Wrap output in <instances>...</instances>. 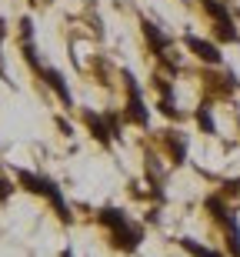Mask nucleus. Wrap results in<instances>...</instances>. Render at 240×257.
Instances as JSON below:
<instances>
[{
	"instance_id": "1",
	"label": "nucleus",
	"mask_w": 240,
	"mask_h": 257,
	"mask_svg": "<svg viewBox=\"0 0 240 257\" xmlns=\"http://www.w3.org/2000/svg\"><path fill=\"white\" fill-rule=\"evenodd\" d=\"M14 181H17L20 191H27V194H34V197L47 200L50 210H54L64 224H74L70 204H67V197H64V191L57 187L54 177H47V174H40V171H17V174H14Z\"/></svg>"
},
{
	"instance_id": "2",
	"label": "nucleus",
	"mask_w": 240,
	"mask_h": 257,
	"mask_svg": "<svg viewBox=\"0 0 240 257\" xmlns=\"http://www.w3.org/2000/svg\"><path fill=\"white\" fill-rule=\"evenodd\" d=\"M120 80H124V107L120 114L130 127H140V131H150V107H147L144 87L134 77V70H120Z\"/></svg>"
},
{
	"instance_id": "3",
	"label": "nucleus",
	"mask_w": 240,
	"mask_h": 257,
	"mask_svg": "<svg viewBox=\"0 0 240 257\" xmlns=\"http://www.w3.org/2000/svg\"><path fill=\"white\" fill-rule=\"evenodd\" d=\"M200 10L210 17L217 44H240V30H237V24H233L230 7H227L223 0H200Z\"/></svg>"
},
{
	"instance_id": "4",
	"label": "nucleus",
	"mask_w": 240,
	"mask_h": 257,
	"mask_svg": "<svg viewBox=\"0 0 240 257\" xmlns=\"http://www.w3.org/2000/svg\"><path fill=\"white\" fill-rule=\"evenodd\" d=\"M144 237H147V224H144V220H134V217L127 220V224H120L117 230L107 234L110 247L120 250V254H137L140 244H144Z\"/></svg>"
},
{
	"instance_id": "5",
	"label": "nucleus",
	"mask_w": 240,
	"mask_h": 257,
	"mask_svg": "<svg viewBox=\"0 0 240 257\" xmlns=\"http://www.w3.org/2000/svg\"><path fill=\"white\" fill-rule=\"evenodd\" d=\"M140 37H144V47L150 50V57H154V60H160V57H167V54H173V37L160 27V24H154L150 17L140 20Z\"/></svg>"
},
{
	"instance_id": "6",
	"label": "nucleus",
	"mask_w": 240,
	"mask_h": 257,
	"mask_svg": "<svg viewBox=\"0 0 240 257\" xmlns=\"http://www.w3.org/2000/svg\"><path fill=\"white\" fill-rule=\"evenodd\" d=\"M37 80L44 87H47L50 94L57 97L60 104H64V110H74V90H70V84H67V77L60 74L57 67H50V64H44L40 67V74H37Z\"/></svg>"
},
{
	"instance_id": "7",
	"label": "nucleus",
	"mask_w": 240,
	"mask_h": 257,
	"mask_svg": "<svg viewBox=\"0 0 240 257\" xmlns=\"http://www.w3.org/2000/svg\"><path fill=\"white\" fill-rule=\"evenodd\" d=\"M183 47L187 54L200 60L207 67H220L223 64V54H220V44L217 40H207V37H197V34H183Z\"/></svg>"
},
{
	"instance_id": "8",
	"label": "nucleus",
	"mask_w": 240,
	"mask_h": 257,
	"mask_svg": "<svg viewBox=\"0 0 240 257\" xmlns=\"http://www.w3.org/2000/svg\"><path fill=\"white\" fill-rule=\"evenodd\" d=\"M80 124H84V131L90 134V141H97L100 147H114V134H110V127H107V117L104 110H94V107H84L80 110Z\"/></svg>"
},
{
	"instance_id": "9",
	"label": "nucleus",
	"mask_w": 240,
	"mask_h": 257,
	"mask_svg": "<svg viewBox=\"0 0 240 257\" xmlns=\"http://www.w3.org/2000/svg\"><path fill=\"white\" fill-rule=\"evenodd\" d=\"M160 147H163V154H167V161L173 167H183L187 164V137H183V131H177V127L160 131Z\"/></svg>"
},
{
	"instance_id": "10",
	"label": "nucleus",
	"mask_w": 240,
	"mask_h": 257,
	"mask_svg": "<svg viewBox=\"0 0 240 257\" xmlns=\"http://www.w3.org/2000/svg\"><path fill=\"white\" fill-rule=\"evenodd\" d=\"M94 220L107 230V234H110V230H117L120 224H127V220H130V214H127L124 207H117V204H104V207H97Z\"/></svg>"
},
{
	"instance_id": "11",
	"label": "nucleus",
	"mask_w": 240,
	"mask_h": 257,
	"mask_svg": "<svg viewBox=\"0 0 240 257\" xmlns=\"http://www.w3.org/2000/svg\"><path fill=\"white\" fill-rule=\"evenodd\" d=\"M154 107H157V114H163L167 120H173V124L183 120V110L177 107V90H170V94H157V104Z\"/></svg>"
},
{
	"instance_id": "12",
	"label": "nucleus",
	"mask_w": 240,
	"mask_h": 257,
	"mask_svg": "<svg viewBox=\"0 0 240 257\" xmlns=\"http://www.w3.org/2000/svg\"><path fill=\"white\" fill-rule=\"evenodd\" d=\"M193 120H197V127H200V134H217V120H213V104L210 100H203V104H197V110H193Z\"/></svg>"
},
{
	"instance_id": "13",
	"label": "nucleus",
	"mask_w": 240,
	"mask_h": 257,
	"mask_svg": "<svg viewBox=\"0 0 240 257\" xmlns=\"http://www.w3.org/2000/svg\"><path fill=\"white\" fill-rule=\"evenodd\" d=\"M177 244H180V250H183V254H190V257H223L220 250L207 247V244H200V240H193V237H180Z\"/></svg>"
},
{
	"instance_id": "14",
	"label": "nucleus",
	"mask_w": 240,
	"mask_h": 257,
	"mask_svg": "<svg viewBox=\"0 0 240 257\" xmlns=\"http://www.w3.org/2000/svg\"><path fill=\"white\" fill-rule=\"evenodd\" d=\"M104 117H107V127L114 134V141H124V127H127L124 114H120V110H104Z\"/></svg>"
},
{
	"instance_id": "15",
	"label": "nucleus",
	"mask_w": 240,
	"mask_h": 257,
	"mask_svg": "<svg viewBox=\"0 0 240 257\" xmlns=\"http://www.w3.org/2000/svg\"><path fill=\"white\" fill-rule=\"evenodd\" d=\"M4 40H7V20H0V80H7V84H10L7 64H4Z\"/></svg>"
},
{
	"instance_id": "16",
	"label": "nucleus",
	"mask_w": 240,
	"mask_h": 257,
	"mask_svg": "<svg viewBox=\"0 0 240 257\" xmlns=\"http://www.w3.org/2000/svg\"><path fill=\"white\" fill-rule=\"evenodd\" d=\"M17 191V181H10V177H0V204H7Z\"/></svg>"
},
{
	"instance_id": "17",
	"label": "nucleus",
	"mask_w": 240,
	"mask_h": 257,
	"mask_svg": "<svg viewBox=\"0 0 240 257\" xmlns=\"http://www.w3.org/2000/svg\"><path fill=\"white\" fill-rule=\"evenodd\" d=\"M220 194H223V197H240V177H230V181H223Z\"/></svg>"
},
{
	"instance_id": "18",
	"label": "nucleus",
	"mask_w": 240,
	"mask_h": 257,
	"mask_svg": "<svg viewBox=\"0 0 240 257\" xmlns=\"http://www.w3.org/2000/svg\"><path fill=\"white\" fill-rule=\"evenodd\" d=\"M34 7H44V4H54V0H30Z\"/></svg>"
},
{
	"instance_id": "19",
	"label": "nucleus",
	"mask_w": 240,
	"mask_h": 257,
	"mask_svg": "<svg viewBox=\"0 0 240 257\" xmlns=\"http://www.w3.org/2000/svg\"><path fill=\"white\" fill-rule=\"evenodd\" d=\"M60 257H74V250H70V247H64V250H60Z\"/></svg>"
}]
</instances>
